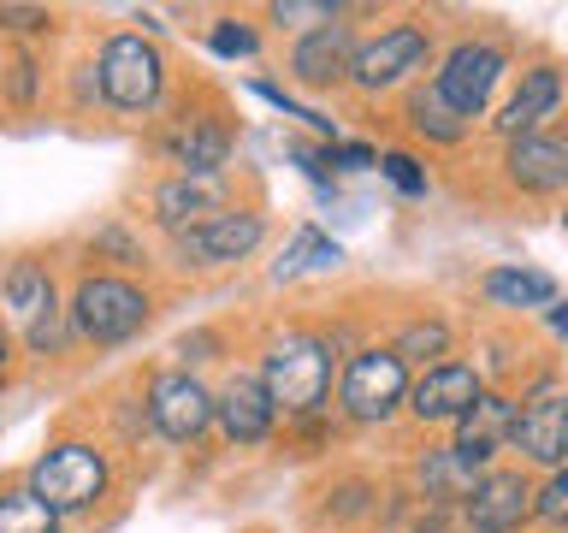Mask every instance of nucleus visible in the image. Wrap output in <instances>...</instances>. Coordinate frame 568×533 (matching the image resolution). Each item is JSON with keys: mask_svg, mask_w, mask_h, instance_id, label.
<instances>
[{"mask_svg": "<svg viewBox=\"0 0 568 533\" xmlns=\"http://www.w3.org/2000/svg\"><path fill=\"white\" fill-rule=\"evenodd\" d=\"M403 398H408L403 355L367 350V355H355V362H349V373H344V409L355 421H385Z\"/></svg>", "mask_w": 568, "mask_h": 533, "instance_id": "423d86ee", "label": "nucleus"}, {"mask_svg": "<svg viewBox=\"0 0 568 533\" xmlns=\"http://www.w3.org/2000/svg\"><path fill=\"white\" fill-rule=\"evenodd\" d=\"M497 78H504V48H491V42H462L450 60H444L438 83H433V95L450 107L456 119H474L479 107L491 101Z\"/></svg>", "mask_w": 568, "mask_h": 533, "instance_id": "39448f33", "label": "nucleus"}, {"mask_svg": "<svg viewBox=\"0 0 568 533\" xmlns=\"http://www.w3.org/2000/svg\"><path fill=\"white\" fill-rule=\"evenodd\" d=\"M532 515V486L521 474H486L468 497V527L474 533H509Z\"/></svg>", "mask_w": 568, "mask_h": 533, "instance_id": "9b49d317", "label": "nucleus"}, {"mask_svg": "<svg viewBox=\"0 0 568 533\" xmlns=\"http://www.w3.org/2000/svg\"><path fill=\"white\" fill-rule=\"evenodd\" d=\"M7 302H12L18 320H36L42 309H53V284H48L42 266H36V261H18L12 273H7Z\"/></svg>", "mask_w": 568, "mask_h": 533, "instance_id": "4be33fe9", "label": "nucleus"}, {"mask_svg": "<svg viewBox=\"0 0 568 533\" xmlns=\"http://www.w3.org/2000/svg\"><path fill=\"white\" fill-rule=\"evenodd\" d=\"M326 160H337V167H373V149H362V142H332Z\"/></svg>", "mask_w": 568, "mask_h": 533, "instance_id": "72a5a7b5", "label": "nucleus"}, {"mask_svg": "<svg viewBox=\"0 0 568 533\" xmlns=\"http://www.w3.org/2000/svg\"><path fill=\"white\" fill-rule=\"evenodd\" d=\"M326 344L320 338H278L273 355H266V398H273V409H291V415H302V409H314L320 398H326Z\"/></svg>", "mask_w": 568, "mask_h": 533, "instance_id": "f257e3e1", "label": "nucleus"}, {"mask_svg": "<svg viewBox=\"0 0 568 533\" xmlns=\"http://www.w3.org/2000/svg\"><path fill=\"white\" fill-rule=\"evenodd\" d=\"M509 433H515V403H509V398H491V391H479L474 409L456 421V451L468 456V462H486Z\"/></svg>", "mask_w": 568, "mask_h": 533, "instance_id": "ddd939ff", "label": "nucleus"}, {"mask_svg": "<svg viewBox=\"0 0 568 533\" xmlns=\"http://www.w3.org/2000/svg\"><path fill=\"white\" fill-rule=\"evenodd\" d=\"M550 326H557L568 338V302H550Z\"/></svg>", "mask_w": 568, "mask_h": 533, "instance_id": "f704fd0d", "label": "nucleus"}, {"mask_svg": "<svg viewBox=\"0 0 568 533\" xmlns=\"http://www.w3.org/2000/svg\"><path fill=\"white\" fill-rule=\"evenodd\" d=\"M474 398H479V380L468 368H456V362L433 368L415 391H408V403H415L420 421H462L474 409Z\"/></svg>", "mask_w": 568, "mask_h": 533, "instance_id": "f8f14e48", "label": "nucleus"}, {"mask_svg": "<svg viewBox=\"0 0 568 533\" xmlns=\"http://www.w3.org/2000/svg\"><path fill=\"white\" fill-rule=\"evenodd\" d=\"M0 24H7V30H42L48 12L42 7H0Z\"/></svg>", "mask_w": 568, "mask_h": 533, "instance_id": "473e14b6", "label": "nucleus"}, {"mask_svg": "<svg viewBox=\"0 0 568 533\" xmlns=\"http://www.w3.org/2000/svg\"><path fill=\"white\" fill-rule=\"evenodd\" d=\"M213 208H220V190H213L207 178H172V184L154 190V213L172 231H190V225L213 220Z\"/></svg>", "mask_w": 568, "mask_h": 533, "instance_id": "a211bd4d", "label": "nucleus"}, {"mask_svg": "<svg viewBox=\"0 0 568 533\" xmlns=\"http://www.w3.org/2000/svg\"><path fill=\"white\" fill-rule=\"evenodd\" d=\"M273 18H278V24H314V30H326V24H337V7H326V0H278Z\"/></svg>", "mask_w": 568, "mask_h": 533, "instance_id": "bb28decb", "label": "nucleus"}, {"mask_svg": "<svg viewBox=\"0 0 568 533\" xmlns=\"http://www.w3.org/2000/svg\"><path fill=\"white\" fill-rule=\"evenodd\" d=\"M261 231H266L261 213H213V220L178 231V249H184V261H195V266H225V261L248 255V249L261 243Z\"/></svg>", "mask_w": 568, "mask_h": 533, "instance_id": "1a4fd4ad", "label": "nucleus"}, {"mask_svg": "<svg viewBox=\"0 0 568 533\" xmlns=\"http://www.w3.org/2000/svg\"><path fill=\"white\" fill-rule=\"evenodd\" d=\"M349 60H355V48H349V30L344 24H326V30H308L296 42V53H291V71L302 83H337L349 71Z\"/></svg>", "mask_w": 568, "mask_h": 533, "instance_id": "4468645a", "label": "nucleus"}, {"mask_svg": "<svg viewBox=\"0 0 568 533\" xmlns=\"http://www.w3.org/2000/svg\"><path fill=\"white\" fill-rule=\"evenodd\" d=\"M379 167H385V178H390V184H397L403 195H426V172H420L408 154H385Z\"/></svg>", "mask_w": 568, "mask_h": 533, "instance_id": "c85d7f7f", "label": "nucleus"}, {"mask_svg": "<svg viewBox=\"0 0 568 533\" xmlns=\"http://www.w3.org/2000/svg\"><path fill=\"white\" fill-rule=\"evenodd\" d=\"M53 344H60V314L42 309V314L30 320V350H53Z\"/></svg>", "mask_w": 568, "mask_h": 533, "instance_id": "2f4dec72", "label": "nucleus"}, {"mask_svg": "<svg viewBox=\"0 0 568 533\" xmlns=\"http://www.w3.org/2000/svg\"><path fill=\"white\" fill-rule=\"evenodd\" d=\"M7 95L12 101L36 95V60H30V53H12V60H7Z\"/></svg>", "mask_w": 568, "mask_h": 533, "instance_id": "c756f323", "label": "nucleus"}, {"mask_svg": "<svg viewBox=\"0 0 568 533\" xmlns=\"http://www.w3.org/2000/svg\"><path fill=\"white\" fill-rule=\"evenodd\" d=\"M532 515L545 527H568V469H557V480L545 492H532Z\"/></svg>", "mask_w": 568, "mask_h": 533, "instance_id": "a878e982", "label": "nucleus"}, {"mask_svg": "<svg viewBox=\"0 0 568 533\" xmlns=\"http://www.w3.org/2000/svg\"><path fill=\"white\" fill-rule=\"evenodd\" d=\"M486 296L504 302V309H550L557 284H550V273H532V266H491Z\"/></svg>", "mask_w": 568, "mask_h": 533, "instance_id": "aec40b11", "label": "nucleus"}, {"mask_svg": "<svg viewBox=\"0 0 568 533\" xmlns=\"http://www.w3.org/2000/svg\"><path fill=\"white\" fill-rule=\"evenodd\" d=\"M0 362H7V338H0Z\"/></svg>", "mask_w": 568, "mask_h": 533, "instance_id": "e433bc0d", "label": "nucleus"}, {"mask_svg": "<svg viewBox=\"0 0 568 533\" xmlns=\"http://www.w3.org/2000/svg\"><path fill=\"white\" fill-rule=\"evenodd\" d=\"M415 124H420L426 137H438V142H456L462 137V119L433 95V89H420V95H415Z\"/></svg>", "mask_w": 568, "mask_h": 533, "instance_id": "393cba45", "label": "nucleus"}, {"mask_svg": "<svg viewBox=\"0 0 568 533\" xmlns=\"http://www.w3.org/2000/svg\"><path fill=\"white\" fill-rule=\"evenodd\" d=\"M0 533H60V515L36 492H7L0 497Z\"/></svg>", "mask_w": 568, "mask_h": 533, "instance_id": "5701e85b", "label": "nucleus"}, {"mask_svg": "<svg viewBox=\"0 0 568 533\" xmlns=\"http://www.w3.org/2000/svg\"><path fill=\"white\" fill-rule=\"evenodd\" d=\"M515 439H521V451L532 462L562 469V462H568V398H562V391H539V398L515 415Z\"/></svg>", "mask_w": 568, "mask_h": 533, "instance_id": "9d476101", "label": "nucleus"}, {"mask_svg": "<svg viewBox=\"0 0 568 533\" xmlns=\"http://www.w3.org/2000/svg\"><path fill=\"white\" fill-rule=\"evenodd\" d=\"M344 261V249H337L332 238H320V231H302V238L284 249L278 261V279H296V273H320V266H337Z\"/></svg>", "mask_w": 568, "mask_h": 533, "instance_id": "b1692460", "label": "nucleus"}, {"mask_svg": "<svg viewBox=\"0 0 568 533\" xmlns=\"http://www.w3.org/2000/svg\"><path fill=\"white\" fill-rule=\"evenodd\" d=\"M213 53H255V30H243V24H213Z\"/></svg>", "mask_w": 568, "mask_h": 533, "instance_id": "7c9ffc66", "label": "nucleus"}, {"mask_svg": "<svg viewBox=\"0 0 568 533\" xmlns=\"http://www.w3.org/2000/svg\"><path fill=\"white\" fill-rule=\"evenodd\" d=\"M71 320H78V332L95 338V344H124V338L142 332V320H149V296L124 279H83L78 302H71Z\"/></svg>", "mask_w": 568, "mask_h": 533, "instance_id": "7ed1b4c3", "label": "nucleus"}, {"mask_svg": "<svg viewBox=\"0 0 568 533\" xmlns=\"http://www.w3.org/2000/svg\"><path fill=\"white\" fill-rule=\"evenodd\" d=\"M557 101H562V78H557V71H527L521 89H515V101L504 107V119H497V131H504V137H532V124H539Z\"/></svg>", "mask_w": 568, "mask_h": 533, "instance_id": "f3484780", "label": "nucleus"}, {"mask_svg": "<svg viewBox=\"0 0 568 533\" xmlns=\"http://www.w3.org/2000/svg\"><path fill=\"white\" fill-rule=\"evenodd\" d=\"M415 533H444V522H426V527H415Z\"/></svg>", "mask_w": 568, "mask_h": 533, "instance_id": "c9c22d12", "label": "nucleus"}, {"mask_svg": "<svg viewBox=\"0 0 568 533\" xmlns=\"http://www.w3.org/2000/svg\"><path fill=\"white\" fill-rule=\"evenodd\" d=\"M474 469H479V462H468L450 444V451H433L420 462V480H426V492H433V497H474V486H479Z\"/></svg>", "mask_w": 568, "mask_h": 533, "instance_id": "412c9836", "label": "nucleus"}, {"mask_svg": "<svg viewBox=\"0 0 568 533\" xmlns=\"http://www.w3.org/2000/svg\"><path fill=\"white\" fill-rule=\"evenodd\" d=\"M30 492L60 515V510H89L106 492V462L89 444H60L30 469Z\"/></svg>", "mask_w": 568, "mask_h": 533, "instance_id": "f03ea898", "label": "nucleus"}, {"mask_svg": "<svg viewBox=\"0 0 568 533\" xmlns=\"http://www.w3.org/2000/svg\"><path fill=\"white\" fill-rule=\"evenodd\" d=\"M160 78H166V66H160V53L142 42V36H113V42L101 48V95L113 107H124V113L154 107Z\"/></svg>", "mask_w": 568, "mask_h": 533, "instance_id": "20e7f679", "label": "nucleus"}, {"mask_svg": "<svg viewBox=\"0 0 568 533\" xmlns=\"http://www.w3.org/2000/svg\"><path fill=\"white\" fill-rule=\"evenodd\" d=\"M420 66H426V30L397 24V30L373 36L367 48H355L349 78L362 83V89H390V83H403L408 71H420Z\"/></svg>", "mask_w": 568, "mask_h": 533, "instance_id": "0eeeda50", "label": "nucleus"}, {"mask_svg": "<svg viewBox=\"0 0 568 533\" xmlns=\"http://www.w3.org/2000/svg\"><path fill=\"white\" fill-rule=\"evenodd\" d=\"M149 415H154V426L166 439L190 444L213 421V398H207L202 380H190V373H160L154 391H149Z\"/></svg>", "mask_w": 568, "mask_h": 533, "instance_id": "6e6552de", "label": "nucleus"}, {"mask_svg": "<svg viewBox=\"0 0 568 533\" xmlns=\"http://www.w3.org/2000/svg\"><path fill=\"white\" fill-rule=\"evenodd\" d=\"M444 344H450V338H444L438 320H420V326H408L397 338V350H390V355H444Z\"/></svg>", "mask_w": 568, "mask_h": 533, "instance_id": "cd10ccee", "label": "nucleus"}, {"mask_svg": "<svg viewBox=\"0 0 568 533\" xmlns=\"http://www.w3.org/2000/svg\"><path fill=\"white\" fill-rule=\"evenodd\" d=\"M225 149H231V137H225L213 119H190L184 131L172 137V154H178V167H184V178L220 172V167H225Z\"/></svg>", "mask_w": 568, "mask_h": 533, "instance_id": "6ab92c4d", "label": "nucleus"}, {"mask_svg": "<svg viewBox=\"0 0 568 533\" xmlns=\"http://www.w3.org/2000/svg\"><path fill=\"white\" fill-rule=\"evenodd\" d=\"M509 178L527 190H562L568 184V142L562 137H515Z\"/></svg>", "mask_w": 568, "mask_h": 533, "instance_id": "2eb2a0df", "label": "nucleus"}, {"mask_svg": "<svg viewBox=\"0 0 568 533\" xmlns=\"http://www.w3.org/2000/svg\"><path fill=\"white\" fill-rule=\"evenodd\" d=\"M213 415H220V426L237 444H255V439H266V426H273V398H266L261 380H231L225 398L213 403Z\"/></svg>", "mask_w": 568, "mask_h": 533, "instance_id": "dca6fc26", "label": "nucleus"}]
</instances>
